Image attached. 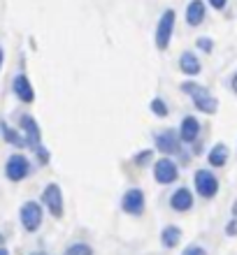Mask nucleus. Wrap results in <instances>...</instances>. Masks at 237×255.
Returning <instances> with one entry per match:
<instances>
[{
    "label": "nucleus",
    "instance_id": "nucleus-16",
    "mask_svg": "<svg viewBox=\"0 0 237 255\" xmlns=\"http://www.w3.org/2000/svg\"><path fill=\"white\" fill-rule=\"evenodd\" d=\"M179 239H182V230L175 228V225H170V228H165L161 232V242H163V246H168V249L177 246V244H179Z\"/></svg>",
    "mask_w": 237,
    "mask_h": 255
},
{
    "label": "nucleus",
    "instance_id": "nucleus-27",
    "mask_svg": "<svg viewBox=\"0 0 237 255\" xmlns=\"http://www.w3.org/2000/svg\"><path fill=\"white\" fill-rule=\"evenodd\" d=\"M233 214L237 216V202H235V204H233Z\"/></svg>",
    "mask_w": 237,
    "mask_h": 255
},
{
    "label": "nucleus",
    "instance_id": "nucleus-3",
    "mask_svg": "<svg viewBox=\"0 0 237 255\" xmlns=\"http://www.w3.org/2000/svg\"><path fill=\"white\" fill-rule=\"evenodd\" d=\"M21 225L28 230V232H35V230L42 225V209L37 202H26L21 207Z\"/></svg>",
    "mask_w": 237,
    "mask_h": 255
},
{
    "label": "nucleus",
    "instance_id": "nucleus-13",
    "mask_svg": "<svg viewBox=\"0 0 237 255\" xmlns=\"http://www.w3.org/2000/svg\"><path fill=\"white\" fill-rule=\"evenodd\" d=\"M198 132H200V123L193 119V116H186L182 121V128H179V139L182 141H196Z\"/></svg>",
    "mask_w": 237,
    "mask_h": 255
},
{
    "label": "nucleus",
    "instance_id": "nucleus-30",
    "mask_svg": "<svg viewBox=\"0 0 237 255\" xmlns=\"http://www.w3.org/2000/svg\"><path fill=\"white\" fill-rule=\"evenodd\" d=\"M33 255H44V253H33Z\"/></svg>",
    "mask_w": 237,
    "mask_h": 255
},
{
    "label": "nucleus",
    "instance_id": "nucleus-22",
    "mask_svg": "<svg viewBox=\"0 0 237 255\" xmlns=\"http://www.w3.org/2000/svg\"><path fill=\"white\" fill-rule=\"evenodd\" d=\"M147 160H151V151H144V153H140V155L135 158L137 165H142V162H147Z\"/></svg>",
    "mask_w": 237,
    "mask_h": 255
},
{
    "label": "nucleus",
    "instance_id": "nucleus-18",
    "mask_svg": "<svg viewBox=\"0 0 237 255\" xmlns=\"http://www.w3.org/2000/svg\"><path fill=\"white\" fill-rule=\"evenodd\" d=\"M2 134H5V139H7V141H12L14 146H23V144H26V141L21 139L19 134L14 132V130H9L7 126H2Z\"/></svg>",
    "mask_w": 237,
    "mask_h": 255
},
{
    "label": "nucleus",
    "instance_id": "nucleus-21",
    "mask_svg": "<svg viewBox=\"0 0 237 255\" xmlns=\"http://www.w3.org/2000/svg\"><path fill=\"white\" fill-rule=\"evenodd\" d=\"M184 255H207V253H205V249H200V246H189V249L184 251Z\"/></svg>",
    "mask_w": 237,
    "mask_h": 255
},
{
    "label": "nucleus",
    "instance_id": "nucleus-5",
    "mask_svg": "<svg viewBox=\"0 0 237 255\" xmlns=\"http://www.w3.org/2000/svg\"><path fill=\"white\" fill-rule=\"evenodd\" d=\"M172 26H175V12L165 9L158 21V30H156V47L158 49H168L170 37H172Z\"/></svg>",
    "mask_w": 237,
    "mask_h": 255
},
{
    "label": "nucleus",
    "instance_id": "nucleus-4",
    "mask_svg": "<svg viewBox=\"0 0 237 255\" xmlns=\"http://www.w3.org/2000/svg\"><path fill=\"white\" fill-rule=\"evenodd\" d=\"M42 202H44V207L49 209V214L56 216V218H61L63 216V195H61V188L56 186V183H49L44 193H42Z\"/></svg>",
    "mask_w": 237,
    "mask_h": 255
},
{
    "label": "nucleus",
    "instance_id": "nucleus-31",
    "mask_svg": "<svg viewBox=\"0 0 237 255\" xmlns=\"http://www.w3.org/2000/svg\"><path fill=\"white\" fill-rule=\"evenodd\" d=\"M0 242H2V237H0Z\"/></svg>",
    "mask_w": 237,
    "mask_h": 255
},
{
    "label": "nucleus",
    "instance_id": "nucleus-25",
    "mask_svg": "<svg viewBox=\"0 0 237 255\" xmlns=\"http://www.w3.org/2000/svg\"><path fill=\"white\" fill-rule=\"evenodd\" d=\"M237 232V223H231V225H228V235H235Z\"/></svg>",
    "mask_w": 237,
    "mask_h": 255
},
{
    "label": "nucleus",
    "instance_id": "nucleus-19",
    "mask_svg": "<svg viewBox=\"0 0 237 255\" xmlns=\"http://www.w3.org/2000/svg\"><path fill=\"white\" fill-rule=\"evenodd\" d=\"M65 255H93V251L88 249L86 244H75V246H70L65 251Z\"/></svg>",
    "mask_w": 237,
    "mask_h": 255
},
{
    "label": "nucleus",
    "instance_id": "nucleus-6",
    "mask_svg": "<svg viewBox=\"0 0 237 255\" xmlns=\"http://www.w3.org/2000/svg\"><path fill=\"white\" fill-rule=\"evenodd\" d=\"M5 172H7V179H9V181H21V179H26L28 172H30V162H28V158H23V155H12L5 165Z\"/></svg>",
    "mask_w": 237,
    "mask_h": 255
},
{
    "label": "nucleus",
    "instance_id": "nucleus-10",
    "mask_svg": "<svg viewBox=\"0 0 237 255\" xmlns=\"http://www.w3.org/2000/svg\"><path fill=\"white\" fill-rule=\"evenodd\" d=\"M156 146L163 153H177V151H179V137H177L175 132L165 130V132L156 134Z\"/></svg>",
    "mask_w": 237,
    "mask_h": 255
},
{
    "label": "nucleus",
    "instance_id": "nucleus-24",
    "mask_svg": "<svg viewBox=\"0 0 237 255\" xmlns=\"http://www.w3.org/2000/svg\"><path fill=\"white\" fill-rule=\"evenodd\" d=\"M210 2H212V7H214V9H224L228 0H210Z\"/></svg>",
    "mask_w": 237,
    "mask_h": 255
},
{
    "label": "nucleus",
    "instance_id": "nucleus-23",
    "mask_svg": "<svg viewBox=\"0 0 237 255\" xmlns=\"http://www.w3.org/2000/svg\"><path fill=\"white\" fill-rule=\"evenodd\" d=\"M198 47L205 49V51H212V42L210 40H198Z\"/></svg>",
    "mask_w": 237,
    "mask_h": 255
},
{
    "label": "nucleus",
    "instance_id": "nucleus-8",
    "mask_svg": "<svg viewBox=\"0 0 237 255\" xmlns=\"http://www.w3.org/2000/svg\"><path fill=\"white\" fill-rule=\"evenodd\" d=\"M121 207L126 214H133V216H140L144 211V193L140 188H133L128 193L123 195V202Z\"/></svg>",
    "mask_w": 237,
    "mask_h": 255
},
{
    "label": "nucleus",
    "instance_id": "nucleus-17",
    "mask_svg": "<svg viewBox=\"0 0 237 255\" xmlns=\"http://www.w3.org/2000/svg\"><path fill=\"white\" fill-rule=\"evenodd\" d=\"M226 160H228V146H226V144H217V146L210 151V165L221 167V165H226Z\"/></svg>",
    "mask_w": 237,
    "mask_h": 255
},
{
    "label": "nucleus",
    "instance_id": "nucleus-1",
    "mask_svg": "<svg viewBox=\"0 0 237 255\" xmlns=\"http://www.w3.org/2000/svg\"><path fill=\"white\" fill-rule=\"evenodd\" d=\"M182 88L191 95V98H193V102H196V107L200 109V112H205V114H214V112H217L219 102L214 100V98H212L207 88L196 86V84H184Z\"/></svg>",
    "mask_w": 237,
    "mask_h": 255
},
{
    "label": "nucleus",
    "instance_id": "nucleus-29",
    "mask_svg": "<svg viewBox=\"0 0 237 255\" xmlns=\"http://www.w3.org/2000/svg\"><path fill=\"white\" fill-rule=\"evenodd\" d=\"M0 65H2V49H0Z\"/></svg>",
    "mask_w": 237,
    "mask_h": 255
},
{
    "label": "nucleus",
    "instance_id": "nucleus-2",
    "mask_svg": "<svg viewBox=\"0 0 237 255\" xmlns=\"http://www.w3.org/2000/svg\"><path fill=\"white\" fill-rule=\"evenodd\" d=\"M196 190L200 197H214L219 193V181L210 169H198L196 172Z\"/></svg>",
    "mask_w": 237,
    "mask_h": 255
},
{
    "label": "nucleus",
    "instance_id": "nucleus-26",
    "mask_svg": "<svg viewBox=\"0 0 237 255\" xmlns=\"http://www.w3.org/2000/svg\"><path fill=\"white\" fill-rule=\"evenodd\" d=\"M233 91L237 93V72H235V77H233Z\"/></svg>",
    "mask_w": 237,
    "mask_h": 255
},
{
    "label": "nucleus",
    "instance_id": "nucleus-9",
    "mask_svg": "<svg viewBox=\"0 0 237 255\" xmlns=\"http://www.w3.org/2000/svg\"><path fill=\"white\" fill-rule=\"evenodd\" d=\"M14 93H16V98H19L21 102H33L35 93H33V86H30V81H28L26 74H19V77H14Z\"/></svg>",
    "mask_w": 237,
    "mask_h": 255
},
{
    "label": "nucleus",
    "instance_id": "nucleus-15",
    "mask_svg": "<svg viewBox=\"0 0 237 255\" xmlns=\"http://www.w3.org/2000/svg\"><path fill=\"white\" fill-rule=\"evenodd\" d=\"M203 19H205V5L200 0H193L189 5V9H186V21H189L191 26H200Z\"/></svg>",
    "mask_w": 237,
    "mask_h": 255
},
{
    "label": "nucleus",
    "instance_id": "nucleus-7",
    "mask_svg": "<svg viewBox=\"0 0 237 255\" xmlns=\"http://www.w3.org/2000/svg\"><path fill=\"white\" fill-rule=\"evenodd\" d=\"M177 165L168 158H161V160L154 165V176H156V181L163 183V186H168V183H175L177 181Z\"/></svg>",
    "mask_w": 237,
    "mask_h": 255
},
{
    "label": "nucleus",
    "instance_id": "nucleus-14",
    "mask_svg": "<svg viewBox=\"0 0 237 255\" xmlns=\"http://www.w3.org/2000/svg\"><path fill=\"white\" fill-rule=\"evenodd\" d=\"M179 65H182V72L191 74V77H196L200 72V61H198V56L193 51H184L182 58H179Z\"/></svg>",
    "mask_w": 237,
    "mask_h": 255
},
{
    "label": "nucleus",
    "instance_id": "nucleus-28",
    "mask_svg": "<svg viewBox=\"0 0 237 255\" xmlns=\"http://www.w3.org/2000/svg\"><path fill=\"white\" fill-rule=\"evenodd\" d=\"M0 255H7V251H5V249H0Z\"/></svg>",
    "mask_w": 237,
    "mask_h": 255
},
{
    "label": "nucleus",
    "instance_id": "nucleus-12",
    "mask_svg": "<svg viewBox=\"0 0 237 255\" xmlns=\"http://www.w3.org/2000/svg\"><path fill=\"white\" fill-rule=\"evenodd\" d=\"M21 128L28 137V144L33 148H40V130H37V123L33 116H21Z\"/></svg>",
    "mask_w": 237,
    "mask_h": 255
},
{
    "label": "nucleus",
    "instance_id": "nucleus-20",
    "mask_svg": "<svg viewBox=\"0 0 237 255\" xmlns=\"http://www.w3.org/2000/svg\"><path fill=\"white\" fill-rule=\"evenodd\" d=\"M151 112H154L156 116H168V105H165L163 100H154L151 102Z\"/></svg>",
    "mask_w": 237,
    "mask_h": 255
},
{
    "label": "nucleus",
    "instance_id": "nucleus-11",
    "mask_svg": "<svg viewBox=\"0 0 237 255\" xmlns=\"http://www.w3.org/2000/svg\"><path fill=\"white\" fill-rule=\"evenodd\" d=\"M170 204H172L175 211H189V209L193 207V195L186 188H177L175 193H172V197H170Z\"/></svg>",
    "mask_w": 237,
    "mask_h": 255
}]
</instances>
